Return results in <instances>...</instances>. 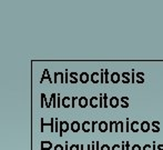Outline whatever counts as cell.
I'll use <instances>...</instances> for the list:
<instances>
[{"mask_svg":"<svg viewBox=\"0 0 163 150\" xmlns=\"http://www.w3.org/2000/svg\"><path fill=\"white\" fill-rule=\"evenodd\" d=\"M40 121H41V129H40L41 132L45 131V127H47V126H49V127L51 128V132H56V130H54V126H56V119H54V118H51V122H45V119H43V118H41Z\"/></svg>","mask_w":163,"mask_h":150,"instance_id":"cell-1","label":"cell"},{"mask_svg":"<svg viewBox=\"0 0 163 150\" xmlns=\"http://www.w3.org/2000/svg\"><path fill=\"white\" fill-rule=\"evenodd\" d=\"M70 129V125L67 121H61L60 122V129H59V136L62 137L64 132H67Z\"/></svg>","mask_w":163,"mask_h":150,"instance_id":"cell-2","label":"cell"},{"mask_svg":"<svg viewBox=\"0 0 163 150\" xmlns=\"http://www.w3.org/2000/svg\"><path fill=\"white\" fill-rule=\"evenodd\" d=\"M150 129H151V124L149 121H143L140 124V130L141 131L148 132V131H150Z\"/></svg>","mask_w":163,"mask_h":150,"instance_id":"cell-3","label":"cell"},{"mask_svg":"<svg viewBox=\"0 0 163 150\" xmlns=\"http://www.w3.org/2000/svg\"><path fill=\"white\" fill-rule=\"evenodd\" d=\"M109 105H110L111 108H117L120 105V99L118 97H111L110 98V101H109Z\"/></svg>","mask_w":163,"mask_h":150,"instance_id":"cell-4","label":"cell"},{"mask_svg":"<svg viewBox=\"0 0 163 150\" xmlns=\"http://www.w3.org/2000/svg\"><path fill=\"white\" fill-rule=\"evenodd\" d=\"M121 80V76H120V73H118V72H112L111 73V76H110V81L112 83H118L119 81Z\"/></svg>","mask_w":163,"mask_h":150,"instance_id":"cell-5","label":"cell"},{"mask_svg":"<svg viewBox=\"0 0 163 150\" xmlns=\"http://www.w3.org/2000/svg\"><path fill=\"white\" fill-rule=\"evenodd\" d=\"M79 80L81 81V83H87L90 80V76L88 72H81V74L79 76Z\"/></svg>","mask_w":163,"mask_h":150,"instance_id":"cell-6","label":"cell"},{"mask_svg":"<svg viewBox=\"0 0 163 150\" xmlns=\"http://www.w3.org/2000/svg\"><path fill=\"white\" fill-rule=\"evenodd\" d=\"M52 149V143L49 140H42L41 141V150H50Z\"/></svg>","mask_w":163,"mask_h":150,"instance_id":"cell-7","label":"cell"},{"mask_svg":"<svg viewBox=\"0 0 163 150\" xmlns=\"http://www.w3.org/2000/svg\"><path fill=\"white\" fill-rule=\"evenodd\" d=\"M70 129H71L72 132H78L81 129V125L78 121H73V122H71V125H70Z\"/></svg>","mask_w":163,"mask_h":150,"instance_id":"cell-8","label":"cell"},{"mask_svg":"<svg viewBox=\"0 0 163 150\" xmlns=\"http://www.w3.org/2000/svg\"><path fill=\"white\" fill-rule=\"evenodd\" d=\"M90 80L93 83H99L100 82V74L99 72H92L90 76Z\"/></svg>","mask_w":163,"mask_h":150,"instance_id":"cell-9","label":"cell"},{"mask_svg":"<svg viewBox=\"0 0 163 150\" xmlns=\"http://www.w3.org/2000/svg\"><path fill=\"white\" fill-rule=\"evenodd\" d=\"M81 129H82V131H84V132H90V130H92L90 121H84L83 124L81 125Z\"/></svg>","mask_w":163,"mask_h":150,"instance_id":"cell-10","label":"cell"},{"mask_svg":"<svg viewBox=\"0 0 163 150\" xmlns=\"http://www.w3.org/2000/svg\"><path fill=\"white\" fill-rule=\"evenodd\" d=\"M71 100H72V98H70V97H63V99H62L63 108H70V107H71Z\"/></svg>","mask_w":163,"mask_h":150,"instance_id":"cell-11","label":"cell"},{"mask_svg":"<svg viewBox=\"0 0 163 150\" xmlns=\"http://www.w3.org/2000/svg\"><path fill=\"white\" fill-rule=\"evenodd\" d=\"M88 102L89 101L85 97H80L79 100H78V105H79L80 108H85V107L88 106Z\"/></svg>","mask_w":163,"mask_h":150,"instance_id":"cell-12","label":"cell"},{"mask_svg":"<svg viewBox=\"0 0 163 150\" xmlns=\"http://www.w3.org/2000/svg\"><path fill=\"white\" fill-rule=\"evenodd\" d=\"M90 107H92V108H98L99 107V98L98 97H91L90 98Z\"/></svg>","mask_w":163,"mask_h":150,"instance_id":"cell-13","label":"cell"},{"mask_svg":"<svg viewBox=\"0 0 163 150\" xmlns=\"http://www.w3.org/2000/svg\"><path fill=\"white\" fill-rule=\"evenodd\" d=\"M130 129H131V131H133V132H138V131L140 130V122H138V121L131 122Z\"/></svg>","mask_w":163,"mask_h":150,"instance_id":"cell-14","label":"cell"},{"mask_svg":"<svg viewBox=\"0 0 163 150\" xmlns=\"http://www.w3.org/2000/svg\"><path fill=\"white\" fill-rule=\"evenodd\" d=\"M78 73L77 72H71V73H69V80H70V82L71 83H77L78 82Z\"/></svg>","mask_w":163,"mask_h":150,"instance_id":"cell-15","label":"cell"},{"mask_svg":"<svg viewBox=\"0 0 163 150\" xmlns=\"http://www.w3.org/2000/svg\"><path fill=\"white\" fill-rule=\"evenodd\" d=\"M45 79H48L51 83L53 82V81H52V79L50 78V76H49V70H48V69H45V70H43V74H42V77H41L40 82H43V80H45Z\"/></svg>","mask_w":163,"mask_h":150,"instance_id":"cell-16","label":"cell"},{"mask_svg":"<svg viewBox=\"0 0 163 150\" xmlns=\"http://www.w3.org/2000/svg\"><path fill=\"white\" fill-rule=\"evenodd\" d=\"M99 131L100 132H106V131H108V124H107L106 121L99 122Z\"/></svg>","mask_w":163,"mask_h":150,"instance_id":"cell-17","label":"cell"},{"mask_svg":"<svg viewBox=\"0 0 163 150\" xmlns=\"http://www.w3.org/2000/svg\"><path fill=\"white\" fill-rule=\"evenodd\" d=\"M152 131L153 132H159L160 131V122L159 121H153L152 122Z\"/></svg>","mask_w":163,"mask_h":150,"instance_id":"cell-18","label":"cell"},{"mask_svg":"<svg viewBox=\"0 0 163 150\" xmlns=\"http://www.w3.org/2000/svg\"><path fill=\"white\" fill-rule=\"evenodd\" d=\"M128 100H129V97H127V96H123V97L120 99V101L122 102V105H121L122 108H128V107H129Z\"/></svg>","mask_w":163,"mask_h":150,"instance_id":"cell-19","label":"cell"},{"mask_svg":"<svg viewBox=\"0 0 163 150\" xmlns=\"http://www.w3.org/2000/svg\"><path fill=\"white\" fill-rule=\"evenodd\" d=\"M144 73L143 72H138L137 73V78H138V80H135V82L137 83H143L144 82Z\"/></svg>","mask_w":163,"mask_h":150,"instance_id":"cell-20","label":"cell"},{"mask_svg":"<svg viewBox=\"0 0 163 150\" xmlns=\"http://www.w3.org/2000/svg\"><path fill=\"white\" fill-rule=\"evenodd\" d=\"M130 76H131V74H130L129 72H123V73H122V77L124 78V79H123V83H129V82H131Z\"/></svg>","mask_w":163,"mask_h":150,"instance_id":"cell-21","label":"cell"},{"mask_svg":"<svg viewBox=\"0 0 163 150\" xmlns=\"http://www.w3.org/2000/svg\"><path fill=\"white\" fill-rule=\"evenodd\" d=\"M118 125L117 121H111L110 122V126H109V131L110 132H116V127Z\"/></svg>","mask_w":163,"mask_h":150,"instance_id":"cell-22","label":"cell"},{"mask_svg":"<svg viewBox=\"0 0 163 150\" xmlns=\"http://www.w3.org/2000/svg\"><path fill=\"white\" fill-rule=\"evenodd\" d=\"M41 108H45V106L47 107L48 106V102H47V99H46V95L45 93H41Z\"/></svg>","mask_w":163,"mask_h":150,"instance_id":"cell-23","label":"cell"},{"mask_svg":"<svg viewBox=\"0 0 163 150\" xmlns=\"http://www.w3.org/2000/svg\"><path fill=\"white\" fill-rule=\"evenodd\" d=\"M100 82H101V83H106V79H104V69H102V70H101V73H100Z\"/></svg>","mask_w":163,"mask_h":150,"instance_id":"cell-24","label":"cell"},{"mask_svg":"<svg viewBox=\"0 0 163 150\" xmlns=\"http://www.w3.org/2000/svg\"><path fill=\"white\" fill-rule=\"evenodd\" d=\"M57 97V95L56 93H52L51 95V98H50V101H49V104L47 106V108H50V107H52V102H53V99Z\"/></svg>","mask_w":163,"mask_h":150,"instance_id":"cell-25","label":"cell"},{"mask_svg":"<svg viewBox=\"0 0 163 150\" xmlns=\"http://www.w3.org/2000/svg\"><path fill=\"white\" fill-rule=\"evenodd\" d=\"M99 107L100 108H104V102H103V95L99 96Z\"/></svg>","mask_w":163,"mask_h":150,"instance_id":"cell-26","label":"cell"},{"mask_svg":"<svg viewBox=\"0 0 163 150\" xmlns=\"http://www.w3.org/2000/svg\"><path fill=\"white\" fill-rule=\"evenodd\" d=\"M104 79H106V83L110 82V80H109V71H108V69H104Z\"/></svg>","mask_w":163,"mask_h":150,"instance_id":"cell-27","label":"cell"},{"mask_svg":"<svg viewBox=\"0 0 163 150\" xmlns=\"http://www.w3.org/2000/svg\"><path fill=\"white\" fill-rule=\"evenodd\" d=\"M103 102H104V108H108V95L103 93Z\"/></svg>","mask_w":163,"mask_h":150,"instance_id":"cell-28","label":"cell"},{"mask_svg":"<svg viewBox=\"0 0 163 150\" xmlns=\"http://www.w3.org/2000/svg\"><path fill=\"white\" fill-rule=\"evenodd\" d=\"M99 124L98 121H92L91 122V127H92V130H91V132H94L95 131V127H97V125Z\"/></svg>","mask_w":163,"mask_h":150,"instance_id":"cell-29","label":"cell"},{"mask_svg":"<svg viewBox=\"0 0 163 150\" xmlns=\"http://www.w3.org/2000/svg\"><path fill=\"white\" fill-rule=\"evenodd\" d=\"M70 82V80H69V72L68 70H66V74H64V83H68Z\"/></svg>","mask_w":163,"mask_h":150,"instance_id":"cell-30","label":"cell"},{"mask_svg":"<svg viewBox=\"0 0 163 150\" xmlns=\"http://www.w3.org/2000/svg\"><path fill=\"white\" fill-rule=\"evenodd\" d=\"M70 150H80V144H72L70 146Z\"/></svg>","mask_w":163,"mask_h":150,"instance_id":"cell-31","label":"cell"},{"mask_svg":"<svg viewBox=\"0 0 163 150\" xmlns=\"http://www.w3.org/2000/svg\"><path fill=\"white\" fill-rule=\"evenodd\" d=\"M75 100H79V98L77 97V96H72V100H71V107L72 108H74V102Z\"/></svg>","mask_w":163,"mask_h":150,"instance_id":"cell-32","label":"cell"},{"mask_svg":"<svg viewBox=\"0 0 163 150\" xmlns=\"http://www.w3.org/2000/svg\"><path fill=\"white\" fill-rule=\"evenodd\" d=\"M101 150H111V147L109 146V144H102Z\"/></svg>","mask_w":163,"mask_h":150,"instance_id":"cell-33","label":"cell"},{"mask_svg":"<svg viewBox=\"0 0 163 150\" xmlns=\"http://www.w3.org/2000/svg\"><path fill=\"white\" fill-rule=\"evenodd\" d=\"M131 150H142L140 144H133V147L131 148Z\"/></svg>","mask_w":163,"mask_h":150,"instance_id":"cell-34","label":"cell"},{"mask_svg":"<svg viewBox=\"0 0 163 150\" xmlns=\"http://www.w3.org/2000/svg\"><path fill=\"white\" fill-rule=\"evenodd\" d=\"M111 150H121V146H119V144H113L111 147Z\"/></svg>","mask_w":163,"mask_h":150,"instance_id":"cell-35","label":"cell"},{"mask_svg":"<svg viewBox=\"0 0 163 150\" xmlns=\"http://www.w3.org/2000/svg\"><path fill=\"white\" fill-rule=\"evenodd\" d=\"M54 150H64V149H63L62 144H56V146H54Z\"/></svg>","mask_w":163,"mask_h":150,"instance_id":"cell-36","label":"cell"},{"mask_svg":"<svg viewBox=\"0 0 163 150\" xmlns=\"http://www.w3.org/2000/svg\"><path fill=\"white\" fill-rule=\"evenodd\" d=\"M130 126H131V125L129 124V120L127 119V121H126V132H128L129 130H131V129H130Z\"/></svg>","mask_w":163,"mask_h":150,"instance_id":"cell-37","label":"cell"},{"mask_svg":"<svg viewBox=\"0 0 163 150\" xmlns=\"http://www.w3.org/2000/svg\"><path fill=\"white\" fill-rule=\"evenodd\" d=\"M119 124H120V132H124V131H126V129H124L123 122L122 121H119Z\"/></svg>","mask_w":163,"mask_h":150,"instance_id":"cell-38","label":"cell"},{"mask_svg":"<svg viewBox=\"0 0 163 150\" xmlns=\"http://www.w3.org/2000/svg\"><path fill=\"white\" fill-rule=\"evenodd\" d=\"M142 150H152V146L151 144H145V146H143Z\"/></svg>","mask_w":163,"mask_h":150,"instance_id":"cell-39","label":"cell"},{"mask_svg":"<svg viewBox=\"0 0 163 150\" xmlns=\"http://www.w3.org/2000/svg\"><path fill=\"white\" fill-rule=\"evenodd\" d=\"M131 77H132V79H131V82H132V83H134V82H135V80H134V69H132V73H131Z\"/></svg>","mask_w":163,"mask_h":150,"instance_id":"cell-40","label":"cell"},{"mask_svg":"<svg viewBox=\"0 0 163 150\" xmlns=\"http://www.w3.org/2000/svg\"><path fill=\"white\" fill-rule=\"evenodd\" d=\"M91 150H97V148H95V141H93L91 143Z\"/></svg>","mask_w":163,"mask_h":150,"instance_id":"cell-41","label":"cell"},{"mask_svg":"<svg viewBox=\"0 0 163 150\" xmlns=\"http://www.w3.org/2000/svg\"><path fill=\"white\" fill-rule=\"evenodd\" d=\"M131 148H130V143L129 141H126V150H130Z\"/></svg>","mask_w":163,"mask_h":150,"instance_id":"cell-42","label":"cell"},{"mask_svg":"<svg viewBox=\"0 0 163 150\" xmlns=\"http://www.w3.org/2000/svg\"><path fill=\"white\" fill-rule=\"evenodd\" d=\"M121 150H126V142L124 141L121 143Z\"/></svg>","mask_w":163,"mask_h":150,"instance_id":"cell-43","label":"cell"},{"mask_svg":"<svg viewBox=\"0 0 163 150\" xmlns=\"http://www.w3.org/2000/svg\"><path fill=\"white\" fill-rule=\"evenodd\" d=\"M64 150H70V146L68 144V142H66V148H64Z\"/></svg>","mask_w":163,"mask_h":150,"instance_id":"cell-44","label":"cell"},{"mask_svg":"<svg viewBox=\"0 0 163 150\" xmlns=\"http://www.w3.org/2000/svg\"><path fill=\"white\" fill-rule=\"evenodd\" d=\"M152 150H157L156 146H155V142H153V146H152Z\"/></svg>","mask_w":163,"mask_h":150,"instance_id":"cell-45","label":"cell"},{"mask_svg":"<svg viewBox=\"0 0 163 150\" xmlns=\"http://www.w3.org/2000/svg\"><path fill=\"white\" fill-rule=\"evenodd\" d=\"M156 148H157V150H161V149H163V144H159V146H157Z\"/></svg>","mask_w":163,"mask_h":150,"instance_id":"cell-46","label":"cell"},{"mask_svg":"<svg viewBox=\"0 0 163 150\" xmlns=\"http://www.w3.org/2000/svg\"><path fill=\"white\" fill-rule=\"evenodd\" d=\"M161 150H163V149H161Z\"/></svg>","mask_w":163,"mask_h":150,"instance_id":"cell-47","label":"cell"}]
</instances>
